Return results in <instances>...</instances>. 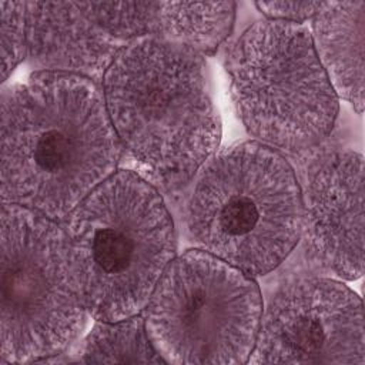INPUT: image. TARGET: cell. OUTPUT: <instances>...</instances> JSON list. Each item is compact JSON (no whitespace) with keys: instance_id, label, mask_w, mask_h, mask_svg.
Masks as SVG:
<instances>
[{"instance_id":"6da1fadb","label":"cell","mask_w":365,"mask_h":365,"mask_svg":"<svg viewBox=\"0 0 365 365\" xmlns=\"http://www.w3.org/2000/svg\"><path fill=\"white\" fill-rule=\"evenodd\" d=\"M121 145L88 77L36 71L1 94V198L61 221L115 170Z\"/></svg>"},{"instance_id":"7a4b0ae2","label":"cell","mask_w":365,"mask_h":365,"mask_svg":"<svg viewBox=\"0 0 365 365\" xmlns=\"http://www.w3.org/2000/svg\"><path fill=\"white\" fill-rule=\"evenodd\" d=\"M101 80L121 148L163 184L190 181L217 153L221 121L201 54L157 36L137 38Z\"/></svg>"},{"instance_id":"3957f363","label":"cell","mask_w":365,"mask_h":365,"mask_svg":"<svg viewBox=\"0 0 365 365\" xmlns=\"http://www.w3.org/2000/svg\"><path fill=\"white\" fill-rule=\"evenodd\" d=\"M67 254L90 317L138 315L177 255L171 214L141 174L115 170L67 217Z\"/></svg>"},{"instance_id":"277c9868","label":"cell","mask_w":365,"mask_h":365,"mask_svg":"<svg viewBox=\"0 0 365 365\" xmlns=\"http://www.w3.org/2000/svg\"><path fill=\"white\" fill-rule=\"evenodd\" d=\"M194 244L251 277L275 269L302 231V191L289 163L259 141L215 153L187 202Z\"/></svg>"},{"instance_id":"5b68a950","label":"cell","mask_w":365,"mask_h":365,"mask_svg":"<svg viewBox=\"0 0 365 365\" xmlns=\"http://www.w3.org/2000/svg\"><path fill=\"white\" fill-rule=\"evenodd\" d=\"M225 68L237 115L255 141L298 150L332 130L339 98L302 23H254L228 50Z\"/></svg>"},{"instance_id":"8992f818","label":"cell","mask_w":365,"mask_h":365,"mask_svg":"<svg viewBox=\"0 0 365 365\" xmlns=\"http://www.w3.org/2000/svg\"><path fill=\"white\" fill-rule=\"evenodd\" d=\"M262 309L254 277L195 248L165 268L143 319L164 362L237 365L250 361Z\"/></svg>"},{"instance_id":"52a82bcc","label":"cell","mask_w":365,"mask_h":365,"mask_svg":"<svg viewBox=\"0 0 365 365\" xmlns=\"http://www.w3.org/2000/svg\"><path fill=\"white\" fill-rule=\"evenodd\" d=\"M87 308L57 221L16 204L1 207V362L43 361L83 332Z\"/></svg>"},{"instance_id":"ba28073f","label":"cell","mask_w":365,"mask_h":365,"mask_svg":"<svg viewBox=\"0 0 365 365\" xmlns=\"http://www.w3.org/2000/svg\"><path fill=\"white\" fill-rule=\"evenodd\" d=\"M254 364L365 362L362 301L335 278L284 284L262 309Z\"/></svg>"},{"instance_id":"9c48e42d","label":"cell","mask_w":365,"mask_h":365,"mask_svg":"<svg viewBox=\"0 0 365 365\" xmlns=\"http://www.w3.org/2000/svg\"><path fill=\"white\" fill-rule=\"evenodd\" d=\"M309 255L341 279L364 274V158L327 155L302 192V231Z\"/></svg>"},{"instance_id":"30bf717a","label":"cell","mask_w":365,"mask_h":365,"mask_svg":"<svg viewBox=\"0 0 365 365\" xmlns=\"http://www.w3.org/2000/svg\"><path fill=\"white\" fill-rule=\"evenodd\" d=\"M26 47L41 71L104 76L123 44L88 14L84 1H24Z\"/></svg>"},{"instance_id":"8fae6325","label":"cell","mask_w":365,"mask_h":365,"mask_svg":"<svg viewBox=\"0 0 365 365\" xmlns=\"http://www.w3.org/2000/svg\"><path fill=\"white\" fill-rule=\"evenodd\" d=\"M365 1H328L312 17V41L338 97L364 110Z\"/></svg>"},{"instance_id":"7c38bea8","label":"cell","mask_w":365,"mask_h":365,"mask_svg":"<svg viewBox=\"0 0 365 365\" xmlns=\"http://www.w3.org/2000/svg\"><path fill=\"white\" fill-rule=\"evenodd\" d=\"M234 19V1H158L157 37L211 54L230 36Z\"/></svg>"},{"instance_id":"4fadbf2b","label":"cell","mask_w":365,"mask_h":365,"mask_svg":"<svg viewBox=\"0 0 365 365\" xmlns=\"http://www.w3.org/2000/svg\"><path fill=\"white\" fill-rule=\"evenodd\" d=\"M76 355L83 362H164L147 334L144 319L138 315L118 321H97L78 345Z\"/></svg>"},{"instance_id":"5bb4252c","label":"cell","mask_w":365,"mask_h":365,"mask_svg":"<svg viewBox=\"0 0 365 365\" xmlns=\"http://www.w3.org/2000/svg\"><path fill=\"white\" fill-rule=\"evenodd\" d=\"M88 14L121 43L157 36L158 1H84Z\"/></svg>"},{"instance_id":"9a60e30c","label":"cell","mask_w":365,"mask_h":365,"mask_svg":"<svg viewBox=\"0 0 365 365\" xmlns=\"http://www.w3.org/2000/svg\"><path fill=\"white\" fill-rule=\"evenodd\" d=\"M1 14V80L27 57L24 1H0Z\"/></svg>"},{"instance_id":"2e32d148","label":"cell","mask_w":365,"mask_h":365,"mask_svg":"<svg viewBox=\"0 0 365 365\" xmlns=\"http://www.w3.org/2000/svg\"><path fill=\"white\" fill-rule=\"evenodd\" d=\"M255 6L267 20L302 23L314 17L321 1H258Z\"/></svg>"}]
</instances>
